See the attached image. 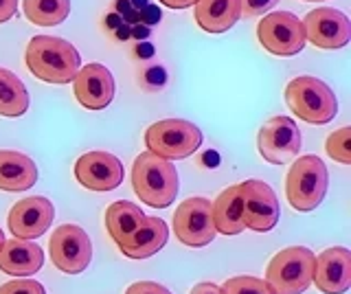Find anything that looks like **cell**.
<instances>
[{
  "instance_id": "6da1fadb",
  "label": "cell",
  "mask_w": 351,
  "mask_h": 294,
  "mask_svg": "<svg viewBox=\"0 0 351 294\" xmlns=\"http://www.w3.org/2000/svg\"><path fill=\"white\" fill-rule=\"evenodd\" d=\"M29 71L47 84H71L82 66L77 49L62 38L36 36L25 53Z\"/></svg>"
},
{
  "instance_id": "7a4b0ae2",
  "label": "cell",
  "mask_w": 351,
  "mask_h": 294,
  "mask_svg": "<svg viewBox=\"0 0 351 294\" xmlns=\"http://www.w3.org/2000/svg\"><path fill=\"white\" fill-rule=\"evenodd\" d=\"M132 184L138 200L152 209H165L178 195V171L171 160L160 158L152 151H143L132 167Z\"/></svg>"
},
{
  "instance_id": "3957f363",
  "label": "cell",
  "mask_w": 351,
  "mask_h": 294,
  "mask_svg": "<svg viewBox=\"0 0 351 294\" xmlns=\"http://www.w3.org/2000/svg\"><path fill=\"white\" fill-rule=\"evenodd\" d=\"M285 103L305 123L325 125L338 114V99L329 86L310 75L294 77L285 86Z\"/></svg>"
},
{
  "instance_id": "277c9868",
  "label": "cell",
  "mask_w": 351,
  "mask_h": 294,
  "mask_svg": "<svg viewBox=\"0 0 351 294\" xmlns=\"http://www.w3.org/2000/svg\"><path fill=\"white\" fill-rule=\"evenodd\" d=\"M329 187V173L325 162L314 156L307 154L301 156L299 160H294V165L288 171L285 178V195L292 209L307 213L314 211L318 204L325 200V193Z\"/></svg>"
},
{
  "instance_id": "5b68a950",
  "label": "cell",
  "mask_w": 351,
  "mask_h": 294,
  "mask_svg": "<svg viewBox=\"0 0 351 294\" xmlns=\"http://www.w3.org/2000/svg\"><path fill=\"white\" fill-rule=\"evenodd\" d=\"M316 255L305 246H290L277 253L266 268V283L274 294H301L312 286Z\"/></svg>"
},
{
  "instance_id": "8992f818",
  "label": "cell",
  "mask_w": 351,
  "mask_h": 294,
  "mask_svg": "<svg viewBox=\"0 0 351 294\" xmlns=\"http://www.w3.org/2000/svg\"><path fill=\"white\" fill-rule=\"evenodd\" d=\"M147 151L167 160H180L195 154L202 145L200 127L184 119H162L147 127Z\"/></svg>"
},
{
  "instance_id": "52a82bcc",
  "label": "cell",
  "mask_w": 351,
  "mask_h": 294,
  "mask_svg": "<svg viewBox=\"0 0 351 294\" xmlns=\"http://www.w3.org/2000/svg\"><path fill=\"white\" fill-rule=\"evenodd\" d=\"M257 38L263 49L279 58L299 56L307 42L303 20H299L290 12L268 14L257 27Z\"/></svg>"
},
{
  "instance_id": "ba28073f",
  "label": "cell",
  "mask_w": 351,
  "mask_h": 294,
  "mask_svg": "<svg viewBox=\"0 0 351 294\" xmlns=\"http://www.w3.org/2000/svg\"><path fill=\"white\" fill-rule=\"evenodd\" d=\"M49 250L55 268L66 272V275H80L93 259L90 237L82 226L75 224H64L55 228L49 242Z\"/></svg>"
},
{
  "instance_id": "9c48e42d",
  "label": "cell",
  "mask_w": 351,
  "mask_h": 294,
  "mask_svg": "<svg viewBox=\"0 0 351 294\" xmlns=\"http://www.w3.org/2000/svg\"><path fill=\"white\" fill-rule=\"evenodd\" d=\"M257 149L263 160L285 165L301 151V130L290 117H272L257 134Z\"/></svg>"
},
{
  "instance_id": "30bf717a",
  "label": "cell",
  "mask_w": 351,
  "mask_h": 294,
  "mask_svg": "<svg viewBox=\"0 0 351 294\" xmlns=\"http://www.w3.org/2000/svg\"><path fill=\"white\" fill-rule=\"evenodd\" d=\"M173 233L184 246L191 248L211 244L217 235L211 215V202L206 198H189L180 202L173 213Z\"/></svg>"
},
{
  "instance_id": "8fae6325",
  "label": "cell",
  "mask_w": 351,
  "mask_h": 294,
  "mask_svg": "<svg viewBox=\"0 0 351 294\" xmlns=\"http://www.w3.org/2000/svg\"><path fill=\"white\" fill-rule=\"evenodd\" d=\"M305 27V40H310L318 49H343L351 40V25L349 18L338 12V9L318 7L310 12L303 20Z\"/></svg>"
},
{
  "instance_id": "7c38bea8",
  "label": "cell",
  "mask_w": 351,
  "mask_h": 294,
  "mask_svg": "<svg viewBox=\"0 0 351 294\" xmlns=\"http://www.w3.org/2000/svg\"><path fill=\"white\" fill-rule=\"evenodd\" d=\"M244 189V226L255 233H268L279 222V200L263 180L241 182Z\"/></svg>"
},
{
  "instance_id": "4fadbf2b",
  "label": "cell",
  "mask_w": 351,
  "mask_h": 294,
  "mask_svg": "<svg viewBox=\"0 0 351 294\" xmlns=\"http://www.w3.org/2000/svg\"><path fill=\"white\" fill-rule=\"evenodd\" d=\"M75 178L90 191H112L123 182V165L108 151H88L75 162Z\"/></svg>"
},
{
  "instance_id": "5bb4252c",
  "label": "cell",
  "mask_w": 351,
  "mask_h": 294,
  "mask_svg": "<svg viewBox=\"0 0 351 294\" xmlns=\"http://www.w3.org/2000/svg\"><path fill=\"white\" fill-rule=\"evenodd\" d=\"M55 217V206L42 195L18 200L9 211V231L18 239H38L49 231Z\"/></svg>"
},
{
  "instance_id": "9a60e30c",
  "label": "cell",
  "mask_w": 351,
  "mask_h": 294,
  "mask_svg": "<svg viewBox=\"0 0 351 294\" xmlns=\"http://www.w3.org/2000/svg\"><path fill=\"white\" fill-rule=\"evenodd\" d=\"M75 97L88 110H104L114 99V77L104 64H88L73 79Z\"/></svg>"
},
{
  "instance_id": "2e32d148",
  "label": "cell",
  "mask_w": 351,
  "mask_h": 294,
  "mask_svg": "<svg viewBox=\"0 0 351 294\" xmlns=\"http://www.w3.org/2000/svg\"><path fill=\"white\" fill-rule=\"evenodd\" d=\"M312 281L325 294H343L351 286V253L343 246L323 250L314 259Z\"/></svg>"
},
{
  "instance_id": "e0dca14e",
  "label": "cell",
  "mask_w": 351,
  "mask_h": 294,
  "mask_svg": "<svg viewBox=\"0 0 351 294\" xmlns=\"http://www.w3.org/2000/svg\"><path fill=\"white\" fill-rule=\"evenodd\" d=\"M44 264V250L31 239H7L0 248V270L14 277L36 275Z\"/></svg>"
},
{
  "instance_id": "ac0fdd59",
  "label": "cell",
  "mask_w": 351,
  "mask_h": 294,
  "mask_svg": "<svg viewBox=\"0 0 351 294\" xmlns=\"http://www.w3.org/2000/svg\"><path fill=\"white\" fill-rule=\"evenodd\" d=\"M167 237H169L167 224L160 217L145 215L141 224L134 228V233L130 235L128 242L121 246V253L130 259H147L152 255H156L167 244Z\"/></svg>"
},
{
  "instance_id": "d6986e66",
  "label": "cell",
  "mask_w": 351,
  "mask_h": 294,
  "mask_svg": "<svg viewBox=\"0 0 351 294\" xmlns=\"http://www.w3.org/2000/svg\"><path fill=\"white\" fill-rule=\"evenodd\" d=\"M215 231L222 235H239L244 231V189L241 182L224 189L211 204Z\"/></svg>"
},
{
  "instance_id": "ffe728a7",
  "label": "cell",
  "mask_w": 351,
  "mask_h": 294,
  "mask_svg": "<svg viewBox=\"0 0 351 294\" xmlns=\"http://www.w3.org/2000/svg\"><path fill=\"white\" fill-rule=\"evenodd\" d=\"M38 182V167L27 154L14 149L0 151V189L3 191H27Z\"/></svg>"
},
{
  "instance_id": "44dd1931",
  "label": "cell",
  "mask_w": 351,
  "mask_h": 294,
  "mask_svg": "<svg viewBox=\"0 0 351 294\" xmlns=\"http://www.w3.org/2000/svg\"><path fill=\"white\" fill-rule=\"evenodd\" d=\"M195 23L206 34H224L233 29L241 16L239 0H197Z\"/></svg>"
},
{
  "instance_id": "7402d4cb",
  "label": "cell",
  "mask_w": 351,
  "mask_h": 294,
  "mask_svg": "<svg viewBox=\"0 0 351 294\" xmlns=\"http://www.w3.org/2000/svg\"><path fill=\"white\" fill-rule=\"evenodd\" d=\"M145 217V213L141 211V206H136L134 202L128 200H119L112 202L106 209V228L110 237L114 239L117 246H123L130 235L134 233V228L141 224V220Z\"/></svg>"
},
{
  "instance_id": "603a6c76",
  "label": "cell",
  "mask_w": 351,
  "mask_h": 294,
  "mask_svg": "<svg viewBox=\"0 0 351 294\" xmlns=\"http://www.w3.org/2000/svg\"><path fill=\"white\" fill-rule=\"evenodd\" d=\"M29 110V93L20 77L0 69V117H22Z\"/></svg>"
},
{
  "instance_id": "cb8c5ba5",
  "label": "cell",
  "mask_w": 351,
  "mask_h": 294,
  "mask_svg": "<svg viewBox=\"0 0 351 294\" xmlns=\"http://www.w3.org/2000/svg\"><path fill=\"white\" fill-rule=\"evenodd\" d=\"M25 16L38 27H58L71 14V0H22Z\"/></svg>"
},
{
  "instance_id": "d4e9b609",
  "label": "cell",
  "mask_w": 351,
  "mask_h": 294,
  "mask_svg": "<svg viewBox=\"0 0 351 294\" xmlns=\"http://www.w3.org/2000/svg\"><path fill=\"white\" fill-rule=\"evenodd\" d=\"M325 151L340 165H351V127H340L327 136Z\"/></svg>"
},
{
  "instance_id": "484cf974",
  "label": "cell",
  "mask_w": 351,
  "mask_h": 294,
  "mask_svg": "<svg viewBox=\"0 0 351 294\" xmlns=\"http://www.w3.org/2000/svg\"><path fill=\"white\" fill-rule=\"evenodd\" d=\"M222 294H274V290L263 279L257 277H233L222 288Z\"/></svg>"
},
{
  "instance_id": "4316f807",
  "label": "cell",
  "mask_w": 351,
  "mask_h": 294,
  "mask_svg": "<svg viewBox=\"0 0 351 294\" xmlns=\"http://www.w3.org/2000/svg\"><path fill=\"white\" fill-rule=\"evenodd\" d=\"M0 294H47L42 283L33 279H16L0 286Z\"/></svg>"
},
{
  "instance_id": "83f0119b",
  "label": "cell",
  "mask_w": 351,
  "mask_h": 294,
  "mask_svg": "<svg viewBox=\"0 0 351 294\" xmlns=\"http://www.w3.org/2000/svg\"><path fill=\"white\" fill-rule=\"evenodd\" d=\"M279 0H239L241 5V16L246 18H257V16H263L266 12L277 5Z\"/></svg>"
},
{
  "instance_id": "f1b7e54d",
  "label": "cell",
  "mask_w": 351,
  "mask_h": 294,
  "mask_svg": "<svg viewBox=\"0 0 351 294\" xmlns=\"http://www.w3.org/2000/svg\"><path fill=\"white\" fill-rule=\"evenodd\" d=\"M125 294H171L165 286L154 281H136L125 290Z\"/></svg>"
},
{
  "instance_id": "f546056e",
  "label": "cell",
  "mask_w": 351,
  "mask_h": 294,
  "mask_svg": "<svg viewBox=\"0 0 351 294\" xmlns=\"http://www.w3.org/2000/svg\"><path fill=\"white\" fill-rule=\"evenodd\" d=\"M18 12V0H0V25L7 23Z\"/></svg>"
},
{
  "instance_id": "4dcf8cb0",
  "label": "cell",
  "mask_w": 351,
  "mask_h": 294,
  "mask_svg": "<svg viewBox=\"0 0 351 294\" xmlns=\"http://www.w3.org/2000/svg\"><path fill=\"white\" fill-rule=\"evenodd\" d=\"M189 294H222V292H219V286H215V283L204 281V283H197Z\"/></svg>"
},
{
  "instance_id": "1f68e13d",
  "label": "cell",
  "mask_w": 351,
  "mask_h": 294,
  "mask_svg": "<svg viewBox=\"0 0 351 294\" xmlns=\"http://www.w3.org/2000/svg\"><path fill=\"white\" fill-rule=\"evenodd\" d=\"M158 3L169 9H189L197 3V0H158Z\"/></svg>"
},
{
  "instance_id": "d6a6232c",
  "label": "cell",
  "mask_w": 351,
  "mask_h": 294,
  "mask_svg": "<svg viewBox=\"0 0 351 294\" xmlns=\"http://www.w3.org/2000/svg\"><path fill=\"white\" fill-rule=\"evenodd\" d=\"M3 244H5V233H3V228H0V248H3Z\"/></svg>"
},
{
  "instance_id": "836d02e7",
  "label": "cell",
  "mask_w": 351,
  "mask_h": 294,
  "mask_svg": "<svg viewBox=\"0 0 351 294\" xmlns=\"http://www.w3.org/2000/svg\"><path fill=\"white\" fill-rule=\"evenodd\" d=\"M307 3H321V0H307Z\"/></svg>"
}]
</instances>
